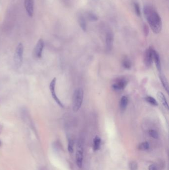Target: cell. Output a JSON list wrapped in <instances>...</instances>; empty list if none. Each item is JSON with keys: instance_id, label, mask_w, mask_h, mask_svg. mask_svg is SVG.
I'll return each instance as SVG.
<instances>
[{"instance_id": "obj_23", "label": "cell", "mask_w": 169, "mask_h": 170, "mask_svg": "<svg viewBox=\"0 0 169 170\" xmlns=\"http://www.w3.org/2000/svg\"><path fill=\"white\" fill-rule=\"evenodd\" d=\"M135 13L137 16H140L141 15V11H140V9L139 4L137 3H135Z\"/></svg>"}, {"instance_id": "obj_16", "label": "cell", "mask_w": 169, "mask_h": 170, "mask_svg": "<svg viewBox=\"0 0 169 170\" xmlns=\"http://www.w3.org/2000/svg\"><path fill=\"white\" fill-rule=\"evenodd\" d=\"M101 144V138L99 136H96L93 140V150L97 151L100 148Z\"/></svg>"}, {"instance_id": "obj_14", "label": "cell", "mask_w": 169, "mask_h": 170, "mask_svg": "<svg viewBox=\"0 0 169 170\" xmlns=\"http://www.w3.org/2000/svg\"><path fill=\"white\" fill-rule=\"evenodd\" d=\"M128 103L129 99L126 96H122L120 102V106L122 111H124L126 110L128 105Z\"/></svg>"}, {"instance_id": "obj_21", "label": "cell", "mask_w": 169, "mask_h": 170, "mask_svg": "<svg viewBox=\"0 0 169 170\" xmlns=\"http://www.w3.org/2000/svg\"><path fill=\"white\" fill-rule=\"evenodd\" d=\"M87 17L88 19L91 21H96L98 20L97 17L92 13H87Z\"/></svg>"}, {"instance_id": "obj_28", "label": "cell", "mask_w": 169, "mask_h": 170, "mask_svg": "<svg viewBox=\"0 0 169 170\" xmlns=\"http://www.w3.org/2000/svg\"><path fill=\"white\" fill-rule=\"evenodd\" d=\"M2 141L0 140V147H1V146H2Z\"/></svg>"}, {"instance_id": "obj_9", "label": "cell", "mask_w": 169, "mask_h": 170, "mask_svg": "<svg viewBox=\"0 0 169 170\" xmlns=\"http://www.w3.org/2000/svg\"><path fill=\"white\" fill-rule=\"evenodd\" d=\"M24 4L27 15L32 17L34 14V0H24Z\"/></svg>"}, {"instance_id": "obj_20", "label": "cell", "mask_w": 169, "mask_h": 170, "mask_svg": "<svg viewBox=\"0 0 169 170\" xmlns=\"http://www.w3.org/2000/svg\"><path fill=\"white\" fill-rule=\"evenodd\" d=\"M149 135L154 139H158V137H159V135H158V132L155 130H153V129H151V130H150L149 131Z\"/></svg>"}, {"instance_id": "obj_27", "label": "cell", "mask_w": 169, "mask_h": 170, "mask_svg": "<svg viewBox=\"0 0 169 170\" xmlns=\"http://www.w3.org/2000/svg\"><path fill=\"white\" fill-rule=\"evenodd\" d=\"M3 129V126L0 124V133L2 132Z\"/></svg>"}, {"instance_id": "obj_12", "label": "cell", "mask_w": 169, "mask_h": 170, "mask_svg": "<svg viewBox=\"0 0 169 170\" xmlns=\"http://www.w3.org/2000/svg\"><path fill=\"white\" fill-rule=\"evenodd\" d=\"M153 60L156 65V68L158 71L161 73V64L160 58L159 54L155 50L153 52Z\"/></svg>"}, {"instance_id": "obj_22", "label": "cell", "mask_w": 169, "mask_h": 170, "mask_svg": "<svg viewBox=\"0 0 169 170\" xmlns=\"http://www.w3.org/2000/svg\"><path fill=\"white\" fill-rule=\"evenodd\" d=\"M74 142L72 140H69L68 144V150L69 153L73 152L74 151Z\"/></svg>"}, {"instance_id": "obj_4", "label": "cell", "mask_w": 169, "mask_h": 170, "mask_svg": "<svg viewBox=\"0 0 169 170\" xmlns=\"http://www.w3.org/2000/svg\"><path fill=\"white\" fill-rule=\"evenodd\" d=\"M56 82L57 79L56 78H54L50 83V85H49L50 91L51 92V94L53 99L56 101L57 104L62 108H64V105L61 102L60 100L58 98V97L57 96L56 93V89H56Z\"/></svg>"}, {"instance_id": "obj_13", "label": "cell", "mask_w": 169, "mask_h": 170, "mask_svg": "<svg viewBox=\"0 0 169 170\" xmlns=\"http://www.w3.org/2000/svg\"><path fill=\"white\" fill-rule=\"evenodd\" d=\"M78 22L79 26L83 31H86L87 30L86 22L85 18L83 14H80L78 16Z\"/></svg>"}, {"instance_id": "obj_15", "label": "cell", "mask_w": 169, "mask_h": 170, "mask_svg": "<svg viewBox=\"0 0 169 170\" xmlns=\"http://www.w3.org/2000/svg\"><path fill=\"white\" fill-rule=\"evenodd\" d=\"M159 78H160L161 82L162 84L163 87L164 88L166 92L168 93H169V84H168L167 79H166V77L164 75L162 74L161 73H160Z\"/></svg>"}, {"instance_id": "obj_8", "label": "cell", "mask_w": 169, "mask_h": 170, "mask_svg": "<svg viewBox=\"0 0 169 170\" xmlns=\"http://www.w3.org/2000/svg\"><path fill=\"white\" fill-rule=\"evenodd\" d=\"M83 147L81 143H78L76 152V162L79 168H81L83 163Z\"/></svg>"}, {"instance_id": "obj_2", "label": "cell", "mask_w": 169, "mask_h": 170, "mask_svg": "<svg viewBox=\"0 0 169 170\" xmlns=\"http://www.w3.org/2000/svg\"><path fill=\"white\" fill-rule=\"evenodd\" d=\"M84 92L82 88H78L74 92L73 96V109L74 112H77L83 104Z\"/></svg>"}, {"instance_id": "obj_1", "label": "cell", "mask_w": 169, "mask_h": 170, "mask_svg": "<svg viewBox=\"0 0 169 170\" xmlns=\"http://www.w3.org/2000/svg\"><path fill=\"white\" fill-rule=\"evenodd\" d=\"M143 12L153 32L156 34L160 33L162 28V22L160 15L155 9L150 6H145Z\"/></svg>"}, {"instance_id": "obj_11", "label": "cell", "mask_w": 169, "mask_h": 170, "mask_svg": "<svg viewBox=\"0 0 169 170\" xmlns=\"http://www.w3.org/2000/svg\"><path fill=\"white\" fill-rule=\"evenodd\" d=\"M157 96L158 100L160 101L161 103L164 106L165 109H169V105H168L167 100L163 93L161 92H158Z\"/></svg>"}, {"instance_id": "obj_19", "label": "cell", "mask_w": 169, "mask_h": 170, "mask_svg": "<svg viewBox=\"0 0 169 170\" xmlns=\"http://www.w3.org/2000/svg\"><path fill=\"white\" fill-rule=\"evenodd\" d=\"M150 145L147 142H144L139 144V149L140 150H147L149 149Z\"/></svg>"}, {"instance_id": "obj_26", "label": "cell", "mask_w": 169, "mask_h": 170, "mask_svg": "<svg viewBox=\"0 0 169 170\" xmlns=\"http://www.w3.org/2000/svg\"><path fill=\"white\" fill-rule=\"evenodd\" d=\"M149 170H158V167L155 164H151L149 166Z\"/></svg>"}, {"instance_id": "obj_3", "label": "cell", "mask_w": 169, "mask_h": 170, "mask_svg": "<svg viewBox=\"0 0 169 170\" xmlns=\"http://www.w3.org/2000/svg\"><path fill=\"white\" fill-rule=\"evenodd\" d=\"M24 52V46L22 43L17 45L15 50L13 56V61L14 65L17 68L21 67L23 62V55Z\"/></svg>"}, {"instance_id": "obj_18", "label": "cell", "mask_w": 169, "mask_h": 170, "mask_svg": "<svg viewBox=\"0 0 169 170\" xmlns=\"http://www.w3.org/2000/svg\"><path fill=\"white\" fill-rule=\"evenodd\" d=\"M145 100H146V101L149 104H151L152 105H154V106H157L158 104V102L157 101V100L152 96H147L145 98Z\"/></svg>"}, {"instance_id": "obj_7", "label": "cell", "mask_w": 169, "mask_h": 170, "mask_svg": "<svg viewBox=\"0 0 169 170\" xmlns=\"http://www.w3.org/2000/svg\"><path fill=\"white\" fill-rule=\"evenodd\" d=\"M128 81L126 79L121 78L118 79L117 81L112 85V87L113 90L116 91H121L126 87Z\"/></svg>"}, {"instance_id": "obj_24", "label": "cell", "mask_w": 169, "mask_h": 170, "mask_svg": "<svg viewBox=\"0 0 169 170\" xmlns=\"http://www.w3.org/2000/svg\"><path fill=\"white\" fill-rule=\"evenodd\" d=\"M137 168H138V166L136 162L134 161L130 162V170H137Z\"/></svg>"}, {"instance_id": "obj_5", "label": "cell", "mask_w": 169, "mask_h": 170, "mask_svg": "<svg viewBox=\"0 0 169 170\" xmlns=\"http://www.w3.org/2000/svg\"><path fill=\"white\" fill-rule=\"evenodd\" d=\"M45 46L44 41L42 39H39L33 50V56L36 59H40L42 56V53Z\"/></svg>"}, {"instance_id": "obj_10", "label": "cell", "mask_w": 169, "mask_h": 170, "mask_svg": "<svg viewBox=\"0 0 169 170\" xmlns=\"http://www.w3.org/2000/svg\"><path fill=\"white\" fill-rule=\"evenodd\" d=\"M114 43V35L112 31H108L106 36V44L107 49L110 51L113 47Z\"/></svg>"}, {"instance_id": "obj_6", "label": "cell", "mask_w": 169, "mask_h": 170, "mask_svg": "<svg viewBox=\"0 0 169 170\" xmlns=\"http://www.w3.org/2000/svg\"><path fill=\"white\" fill-rule=\"evenodd\" d=\"M154 49L150 47L146 50L144 56V64L148 67H150L153 61V52Z\"/></svg>"}, {"instance_id": "obj_17", "label": "cell", "mask_w": 169, "mask_h": 170, "mask_svg": "<svg viewBox=\"0 0 169 170\" xmlns=\"http://www.w3.org/2000/svg\"><path fill=\"white\" fill-rule=\"evenodd\" d=\"M122 64L123 67L126 69H130L131 67V63L130 62V60L127 57H125L123 59Z\"/></svg>"}, {"instance_id": "obj_25", "label": "cell", "mask_w": 169, "mask_h": 170, "mask_svg": "<svg viewBox=\"0 0 169 170\" xmlns=\"http://www.w3.org/2000/svg\"><path fill=\"white\" fill-rule=\"evenodd\" d=\"M143 31L145 35L147 36L149 33V28H148V26L145 24H144L143 26Z\"/></svg>"}]
</instances>
